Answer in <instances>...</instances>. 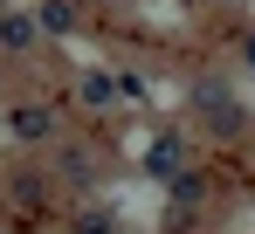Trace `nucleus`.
Returning a JSON list of instances; mask_svg holds the SVG:
<instances>
[{
    "mask_svg": "<svg viewBox=\"0 0 255 234\" xmlns=\"http://www.w3.org/2000/svg\"><path fill=\"white\" fill-rule=\"evenodd\" d=\"M42 28H55V35L69 28V7H62V0H48V7H42Z\"/></svg>",
    "mask_w": 255,
    "mask_h": 234,
    "instance_id": "3",
    "label": "nucleus"
},
{
    "mask_svg": "<svg viewBox=\"0 0 255 234\" xmlns=\"http://www.w3.org/2000/svg\"><path fill=\"white\" fill-rule=\"evenodd\" d=\"M0 41H7V48H28V41H35V21H28V14H7V21H0Z\"/></svg>",
    "mask_w": 255,
    "mask_h": 234,
    "instance_id": "2",
    "label": "nucleus"
},
{
    "mask_svg": "<svg viewBox=\"0 0 255 234\" xmlns=\"http://www.w3.org/2000/svg\"><path fill=\"white\" fill-rule=\"evenodd\" d=\"M14 131H21V138H48V131H55V117H48L42 104H28V111H14Z\"/></svg>",
    "mask_w": 255,
    "mask_h": 234,
    "instance_id": "1",
    "label": "nucleus"
},
{
    "mask_svg": "<svg viewBox=\"0 0 255 234\" xmlns=\"http://www.w3.org/2000/svg\"><path fill=\"white\" fill-rule=\"evenodd\" d=\"M249 62H255V41H249Z\"/></svg>",
    "mask_w": 255,
    "mask_h": 234,
    "instance_id": "5",
    "label": "nucleus"
},
{
    "mask_svg": "<svg viewBox=\"0 0 255 234\" xmlns=\"http://www.w3.org/2000/svg\"><path fill=\"white\" fill-rule=\"evenodd\" d=\"M76 234H111V221H104V214H83V228Z\"/></svg>",
    "mask_w": 255,
    "mask_h": 234,
    "instance_id": "4",
    "label": "nucleus"
}]
</instances>
